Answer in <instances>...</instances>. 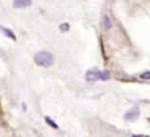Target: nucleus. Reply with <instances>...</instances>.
<instances>
[{
    "instance_id": "7ed1b4c3",
    "label": "nucleus",
    "mask_w": 150,
    "mask_h": 137,
    "mask_svg": "<svg viewBox=\"0 0 150 137\" xmlns=\"http://www.w3.org/2000/svg\"><path fill=\"white\" fill-rule=\"evenodd\" d=\"M29 5H32V0H13L15 8H26Z\"/></svg>"
},
{
    "instance_id": "20e7f679",
    "label": "nucleus",
    "mask_w": 150,
    "mask_h": 137,
    "mask_svg": "<svg viewBox=\"0 0 150 137\" xmlns=\"http://www.w3.org/2000/svg\"><path fill=\"white\" fill-rule=\"evenodd\" d=\"M103 28L105 29V31H109V29L112 28V21L108 15H104V17H103Z\"/></svg>"
},
{
    "instance_id": "39448f33",
    "label": "nucleus",
    "mask_w": 150,
    "mask_h": 137,
    "mask_svg": "<svg viewBox=\"0 0 150 137\" xmlns=\"http://www.w3.org/2000/svg\"><path fill=\"white\" fill-rule=\"evenodd\" d=\"M1 31L5 33V36L11 37V38H12V40H16V36H15V34H13V32H12V31H9V29H7V28H5V26H1Z\"/></svg>"
},
{
    "instance_id": "1a4fd4ad",
    "label": "nucleus",
    "mask_w": 150,
    "mask_h": 137,
    "mask_svg": "<svg viewBox=\"0 0 150 137\" xmlns=\"http://www.w3.org/2000/svg\"><path fill=\"white\" fill-rule=\"evenodd\" d=\"M134 137H136V136H134Z\"/></svg>"
},
{
    "instance_id": "0eeeda50",
    "label": "nucleus",
    "mask_w": 150,
    "mask_h": 137,
    "mask_svg": "<svg viewBox=\"0 0 150 137\" xmlns=\"http://www.w3.org/2000/svg\"><path fill=\"white\" fill-rule=\"evenodd\" d=\"M140 78H141V79H150V71L141 74V75H140Z\"/></svg>"
},
{
    "instance_id": "f03ea898",
    "label": "nucleus",
    "mask_w": 150,
    "mask_h": 137,
    "mask_svg": "<svg viewBox=\"0 0 150 137\" xmlns=\"http://www.w3.org/2000/svg\"><path fill=\"white\" fill-rule=\"evenodd\" d=\"M101 77V71H99V70H90V71L87 72V80H96V79H100Z\"/></svg>"
},
{
    "instance_id": "423d86ee",
    "label": "nucleus",
    "mask_w": 150,
    "mask_h": 137,
    "mask_svg": "<svg viewBox=\"0 0 150 137\" xmlns=\"http://www.w3.org/2000/svg\"><path fill=\"white\" fill-rule=\"evenodd\" d=\"M46 123H47V124H49V125H52V127L54 128V129H58V125L55 124L54 121H52V120H50V117H49V116H46Z\"/></svg>"
},
{
    "instance_id": "f257e3e1",
    "label": "nucleus",
    "mask_w": 150,
    "mask_h": 137,
    "mask_svg": "<svg viewBox=\"0 0 150 137\" xmlns=\"http://www.w3.org/2000/svg\"><path fill=\"white\" fill-rule=\"evenodd\" d=\"M53 55L49 52H40L34 55V62L38 66H44V67H50L53 65Z\"/></svg>"
},
{
    "instance_id": "6e6552de",
    "label": "nucleus",
    "mask_w": 150,
    "mask_h": 137,
    "mask_svg": "<svg viewBox=\"0 0 150 137\" xmlns=\"http://www.w3.org/2000/svg\"><path fill=\"white\" fill-rule=\"evenodd\" d=\"M69 28H70V26H69V24H61L59 25V29L61 31H69Z\"/></svg>"
}]
</instances>
